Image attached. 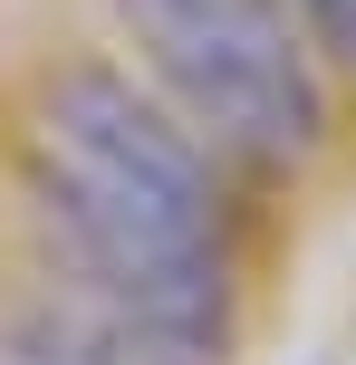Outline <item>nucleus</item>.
I'll use <instances>...</instances> for the list:
<instances>
[{"instance_id": "2", "label": "nucleus", "mask_w": 356, "mask_h": 365, "mask_svg": "<svg viewBox=\"0 0 356 365\" xmlns=\"http://www.w3.org/2000/svg\"><path fill=\"white\" fill-rule=\"evenodd\" d=\"M154 29L173 87L212 115V135L270 164H299L318 145V77L289 38L280 0H126Z\"/></svg>"}, {"instance_id": "1", "label": "nucleus", "mask_w": 356, "mask_h": 365, "mask_svg": "<svg viewBox=\"0 0 356 365\" xmlns=\"http://www.w3.org/2000/svg\"><path fill=\"white\" fill-rule=\"evenodd\" d=\"M49 135V212L87 289L106 298V327L154 365H222V202L193 145L154 106H135V87H116L106 68H77L58 87Z\"/></svg>"}]
</instances>
